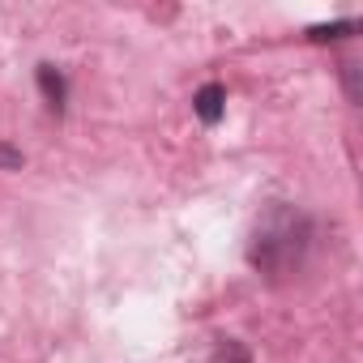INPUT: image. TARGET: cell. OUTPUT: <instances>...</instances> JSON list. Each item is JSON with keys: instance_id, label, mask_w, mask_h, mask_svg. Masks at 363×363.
I'll use <instances>...</instances> for the list:
<instances>
[{"instance_id": "cell-4", "label": "cell", "mask_w": 363, "mask_h": 363, "mask_svg": "<svg viewBox=\"0 0 363 363\" xmlns=\"http://www.w3.org/2000/svg\"><path fill=\"white\" fill-rule=\"evenodd\" d=\"M210 363H252V350L240 342V337H223L210 354Z\"/></svg>"}, {"instance_id": "cell-5", "label": "cell", "mask_w": 363, "mask_h": 363, "mask_svg": "<svg viewBox=\"0 0 363 363\" xmlns=\"http://www.w3.org/2000/svg\"><path fill=\"white\" fill-rule=\"evenodd\" d=\"M359 30V22H333V26H312L308 39L312 43H337V39H350Z\"/></svg>"}, {"instance_id": "cell-7", "label": "cell", "mask_w": 363, "mask_h": 363, "mask_svg": "<svg viewBox=\"0 0 363 363\" xmlns=\"http://www.w3.org/2000/svg\"><path fill=\"white\" fill-rule=\"evenodd\" d=\"M342 73H346V99L359 103V65H342Z\"/></svg>"}, {"instance_id": "cell-1", "label": "cell", "mask_w": 363, "mask_h": 363, "mask_svg": "<svg viewBox=\"0 0 363 363\" xmlns=\"http://www.w3.org/2000/svg\"><path fill=\"white\" fill-rule=\"evenodd\" d=\"M308 248H312V218L299 206H291V201H274L252 227L248 265L261 278L282 282V278H295L303 269Z\"/></svg>"}, {"instance_id": "cell-6", "label": "cell", "mask_w": 363, "mask_h": 363, "mask_svg": "<svg viewBox=\"0 0 363 363\" xmlns=\"http://www.w3.org/2000/svg\"><path fill=\"white\" fill-rule=\"evenodd\" d=\"M13 167H22V150L9 145V141H0V171H13Z\"/></svg>"}, {"instance_id": "cell-3", "label": "cell", "mask_w": 363, "mask_h": 363, "mask_svg": "<svg viewBox=\"0 0 363 363\" xmlns=\"http://www.w3.org/2000/svg\"><path fill=\"white\" fill-rule=\"evenodd\" d=\"M39 90H43V99H48V107L52 111H65V99H69V82H65V73L56 69V65H39Z\"/></svg>"}, {"instance_id": "cell-2", "label": "cell", "mask_w": 363, "mask_h": 363, "mask_svg": "<svg viewBox=\"0 0 363 363\" xmlns=\"http://www.w3.org/2000/svg\"><path fill=\"white\" fill-rule=\"evenodd\" d=\"M193 111H197V120H201V124H218V120H223V111H227V90H223L218 82L201 86V90L193 94Z\"/></svg>"}]
</instances>
